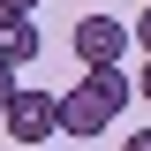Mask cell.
I'll return each mask as SVG.
<instances>
[{"label": "cell", "mask_w": 151, "mask_h": 151, "mask_svg": "<svg viewBox=\"0 0 151 151\" xmlns=\"http://www.w3.org/2000/svg\"><path fill=\"white\" fill-rule=\"evenodd\" d=\"M15 91H23V83H15V68H0V113L15 106Z\"/></svg>", "instance_id": "cell-7"}, {"label": "cell", "mask_w": 151, "mask_h": 151, "mask_svg": "<svg viewBox=\"0 0 151 151\" xmlns=\"http://www.w3.org/2000/svg\"><path fill=\"white\" fill-rule=\"evenodd\" d=\"M121 113L106 106V98L91 91V83H76V91H60V136H106Z\"/></svg>", "instance_id": "cell-3"}, {"label": "cell", "mask_w": 151, "mask_h": 151, "mask_svg": "<svg viewBox=\"0 0 151 151\" xmlns=\"http://www.w3.org/2000/svg\"><path fill=\"white\" fill-rule=\"evenodd\" d=\"M30 8H38V0H0V15H30Z\"/></svg>", "instance_id": "cell-8"}, {"label": "cell", "mask_w": 151, "mask_h": 151, "mask_svg": "<svg viewBox=\"0 0 151 151\" xmlns=\"http://www.w3.org/2000/svg\"><path fill=\"white\" fill-rule=\"evenodd\" d=\"M129 45H136V38H129L121 15H83V23H76V60H83V68H106V60H121Z\"/></svg>", "instance_id": "cell-2"}, {"label": "cell", "mask_w": 151, "mask_h": 151, "mask_svg": "<svg viewBox=\"0 0 151 151\" xmlns=\"http://www.w3.org/2000/svg\"><path fill=\"white\" fill-rule=\"evenodd\" d=\"M38 60V23L30 15H0V68H23Z\"/></svg>", "instance_id": "cell-4"}, {"label": "cell", "mask_w": 151, "mask_h": 151, "mask_svg": "<svg viewBox=\"0 0 151 151\" xmlns=\"http://www.w3.org/2000/svg\"><path fill=\"white\" fill-rule=\"evenodd\" d=\"M129 38H136V45H144V60H151V8H144V15H136V23H129Z\"/></svg>", "instance_id": "cell-6"}, {"label": "cell", "mask_w": 151, "mask_h": 151, "mask_svg": "<svg viewBox=\"0 0 151 151\" xmlns=\"http://www.w3.org/2000/svg\"><path fill=\"white\" fill-rule=\"evenodd\" d=\"M0 129L15 144H45V136H60V98L53 91H15V106L0 113Z\"/></svg>", "instance_id": "cell-1"}, {"label": "cell", "mask_w": 151, "mask_h": 151, "mask_svg": "<svg viewBox=\"0 0 151 151\" xmlns=\"http://www.w3.org/2000/svg\"><path fill=\"white\" fill-rule=\"evenodd\" d=\"M121 151H151V129H136V136H129V144H121Z\"/></svg>", "instance_id": "cell-9"}, {"label": "cell", "mask_w": 151, "mask_h": 151, "mask_svg": "<svg viewBox=\"0 0 151 151\" xmlns=\"http://www.w3.org/2000/svg\"><path fill=\"white\" fill-rule=\"evenodd\" d=\"M83 83H91V91L106 98L113 113H121V106H129V98H136V76L121 68V60H106V68H91V76H83Z\"/></svg>", "instance_id": "cell-5"}, {"label": "cell", "mask_w": 151, "mask_h": 151, "mask_svg": "<svg viewBox=\"0 0 151 151\" xmlns=\"http://www.w3.org/2000/svg\"><path fill=\"white\" fill-rule=\"evenodd\" d=\"M136 98H151V60H144V76H136Z\"/></svg>", "instance_id": "cell-10"}]
</instances>
